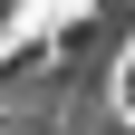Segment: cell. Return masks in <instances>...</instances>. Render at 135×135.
Segmentation results:
<instances>
[{
    "mask_svg": "<svg viewBox=\"0 0 135 135\" xmlns=\"http://www.w3.org/2000/svg\"><path fill=\"white\" fill-rule=\"evenodd\" d=\"M97 0H0V58H29V48H48L58 29H77Z\"/></svg>",
    "mask_w": 135,
    "mask_h": 135,
    "instance_id": "1",
    "label": "cell"
},
{
    "mask_svg": "<svg viewBox=\"0 0 135 135\" xmlns=\"http://www.w3.org/2000/svg\"><path fill=\"white\" fill-rule=\"evenodd\" d=\"M116 116H126V126H135V48H126V58H116Z\"/></svg>",
    "mask_w": 135,
    "mask_h": 135,
    "instance_id": "2",
    "label": "cell"
}]
</instances>
